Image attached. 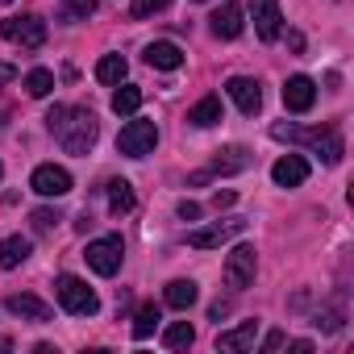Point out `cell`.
I'll return each mask as SVG.
<instances>
[{
	"instance_id": "1",
	"label": "cell",
	"mask_w": 354,
	"mask_h": 354,
	"mask_svg": "<svg viewBox=\"0 0 354 354\" xmlns=\"http://www.w3.org/2000/svg\"><path fill=\"white\" fill-rule=\"evenodd\" d=\"M46 129L55 133V142L67 150V154H88L100 138V121L92 109H80V104H55L46 113Z\"/></svg>"
},
{
	"instance_id": "2",
	"label": "cell",
	"mask_w": 354,
	"mask_h": 354,
	"mask_svg": "<svg viewBox=\"0 0 354 354\" xmlns=\"http://www.w3.org/2000/svg\"><path fill=\"white\" fill-rule=\"evenodd\" d=\"M271 138H279V142H308V146H313V150L325 158V167H337V162H342V154H346L337 125H313V129H296V125H271Z\"/></svg>"
},
{
	"instance_id": "3",
	"label": "cell",
	"mask_w": 354,
	"mask_h": 354,
	"mask_svg": "<svg viewBox=\"0 0 354 354\" xmlns=\"http://www.w3.org/2000/svg\"><path fill=\"white\" fill-rule=\"evenodd\" d=\"M55 292H59V304L71 313V317H92L100 308V296L80 279V275H59L55 279Z\"/></svg>"
},
{
	"instance_id": "4",
	"label": "cell",
	"mask_w": 354,
	"mask_h": 354,
	"mask_svg": "<svg viewBox=\"0 0 354 354\" xmlns=\"http://www.w3.org/2000/svg\"><path fill=\"white\" fill-rule=\"evenodd\" d=\"M0 38L17 42L21 50H42V42H46V21H42L38 13H26V17H5V21H0Z\"/></svg>"
},
{
	"instance_id": "5",
	"label": "cell",
	"mask_w": 354,
	"mask_h": 354,
	"mask_svg": "<svg viewBox=\"0 0 354 354\" xmlns=\"http://www.w3.org/2000/svg\"><path fill=\"white\" fill-rule=\"evenodd\" d=\"M158 146V125L154 121H129V125H121V133H117V150L121 154H129V158H146L150 150Z\"/></svg>"
},
{
	"instance_id": "6",
	"label": "cell",
	"mask_w": 354,
	"mask_h": 354,
	"mask_svg": "<svg viewBox=\"0 0 354 354\" xmlns=\"http://www.w3.org/2000/svg\"><path fill=\"white\" fill-rule=\"evenodd\" d=\"M84 259H88V267L96 271V275H117L121 271V259H125V242L117 238V234H109V238H96V242H88V250H84Z\"/></svg>"
},
{
	"instance_id": "7",
	"label": "cell",
	"mask_w": 354,
	"mask_h": 354,
	"mask_svg": "<svg viewBox=\"0 0 354 354\" xmlns=\"http://www.w3.org/2000/svg\"><path fill=\"white\" fill-rule=\"evenodd\" d=\"M254 271H259V250H254L250 242H242V246H234V250L225 254V283H230L234 292H246V288L254 283Z\"/></svg>"
},
{
	"instance_id": "8",
	"label": "cell",
	"mask_w": 354,
	"mask_h": 354,
	"mask_svg": "<svg viewBox=\"0 0 354 354\" xmlns=\"http://www.w3.org/2000/svg\"><path fill=\"white\" fill-rule=\"evenodd\" d=\"M30 188H34L38 196H67V192H71V171L59 167V162H42V167H34Z\"/></svg>"
},
{
	"instance_id": "9",
	"label": "cell",
	"mask_w": 354,
	"mask_h": 354,
	"mask_svg": "<svg viewBox=\"0 0 354 354\" xmlns=\"http://www.w3.org/2000/svg\"><path fill=\"white\" fill-rule=\"evenodd\" d=\"M242 230H246V221H242V217H230V221H217V225L192 230V234H188V246H192V250H213V246H221V242L238 238Z\"/></svg>"
},
{
	"instance_id": "10",
	"label": "cell",
	"mask_w": 354,
	"mask_h": 354,
	"mask_svg": "<svg viewBox=\"0 0 354 354\" xmlns=\"http://www.w3.org/2000/svg\"><path fill=\"white\" fill-rule=\"evenodd\" d=\"M225 92H230V100L246 113V117H254L259 109H263V88H259V80H246V75H234L230 84H225Z\"/></svg>"
},
{
	"instance_id": "11",
	"label": "cell",
	"mask_w": 354,
	"mask_h": 354,
	"mask_svg": "<svg viewBox=\"0 0 354 354\" xmlns=\"http://www.w3.org/2000/svg\"><path fill=\"white\" fill-rule=\"evenodd\" d=\"M271 180H275L279 188H300V184L308 180V158H304V154H283V158H275Z\"/></svg>"
},
{
	"instance_id": "12",
	"label": "cell",
	"mask_w": 354,
	"mask_h": 354,
	"mask_svg": "<svg viewBox=\"0 0 354 354\" xmlns=\"http://www.w3.org/2000/svg\"><path fill=\"white\" fill-rule=\"evenodd\" d=\"M283 104H288V113H308L317 104V84L308 75H292L283 84Z\"/></svg>"
},
{
	"instance_id": "13",
	"label": "cell",
	"mask_w": 354,
	"mask_h": 354,
	"mask_svg": "<svg viewBox=\"0 0 354 354\" xmlns=\"http://www.w3.org/2000/svg\"><path fill=\"white\" fill-rule=\"evenodd\" d=\"M250 13H254V30L263 42H275L279 38V0H250Z\"/></svg>"
},
{
	"instance_id": "14",
	"label": "cell",
	"mask_w": 354,
	"mask_h": 354,
	"mask_svg": "<svg viewBox=\"0 0 354 354\" xmlns=\"http://www.w3.org/2000/svg\"><path fill=\"white\" fill-rule=\"evenodd\" d=\"M259 342V321H242L225 333H217V350H230V354H242V350H254Z\"/></svg>"
},
{
	"instance_id": "15",
	"label": "cell",
	"mask_w": 354,
	"mask_h": 354,
	"mask_svg": "<svg viewBox=\"0 0 354 354\" xmlns=\"http://www.w3.org/2000/svg\"><path fill=\"white\" fill-rule=\"evenodd\" d=\"M242 17H246V13H242V5H234V0H225V5H221V9H217V13H213L209 21H213V34L230 42V38H238V34H242V26H246Z\"/></svg>"
},
{
	"instance_id": "16",
	"label": "cell",
	"mask_w": 354,
	"mask_h": 354,
	"mask_svg": "<svg viewBox=\"0 0 354 354\" xmlns=\"http://www.w3.org/2000/svg\"><path fill=\"white\" fill-rule=\"evenodd\" d=\"M246 167H250V150H246V146H225V150L213 154L209 175H238V171H246Z\"/></svg>"
},
{
	"instance_id": "17",
	"label": "cell",
	"mask_w": 354,
	"mask_h": 354,
	"mask_svg": "<svg viewBox=\"0 0 354 354\" xmlns=\"http://www.w3.org/2000/svg\"><path fill=\"white\" fill-rule=\"evenodd\" d=\"M5 308H9L13 317H21V321H38V325H42V321H50V304H46V300H38V296H26V292H21V296H9V300H5Z\"/></svg>"
},
{
	"instance_id": "18",
	"label": "cell",
	"mask_w": 354,
	"mask_h": 354,
	"mask_svg": "<svg viewBox=\"0 0 354 354\" xmlns=\"http://www.w3.org/2000/svg\"><path fill=\"white\" fill-rule=\"evenodd\" d=\"M146 63L158 67V71H180L184 67V50L175 42H150L146 46Z\"/></svg>"
},
{
	"instance_id": "19",
	"label": "cell",
	"mask_w": 354,
	"mask_h": 354,
	"mask_svg": "<svg viewBox=\"0 0 354 354\" xmlns=\"http://www.w3.org/2000/svg\"><path fill=\"white\" fill-rule=\"evenodd\" d=\"M321 333H337L342 325H346V292H337L333 300H325L321 308H317V321H313Z\"/></svg>"
},
{
	"instance_id": "20",
	"label": "cell",
	"mask_w": 354,
	"mask_h": 354,
	"mask_svg": "<svg viewBox=\"0 0 354 354\" xmlns=\"http://www.w3.org/2000/svg\"><path fill=\"white\" fill-rule=\"evenodd\" d=\"M196 296H201V288H196L192 279H171L167 292H162V300H167L171 308H180V313H188V308L196 304Z\"/></svg>"
},
{
	"instance_id": "21",
	"label": "cell",
	"mask_w": 354,
	"mask_h": 354,
	"mask_svg": "<svg viewBox=\"0 0 354 354\" xmlns=\"http://www.w3.org/2000/svg\"><path fill=\"white\" fill-rule=\"evenodd\" d=\"M104 192H109V213H113V217H125V213H133V205H138V201H133V188H129V180H109V188H104Z\"/></svg>"
},
{
	"instance_id": "22",
	"label": "cell",
	"mask_w": 354,
	"mask_h": 354,
	"mask_svg": "<svg viewBox=\"0 0 354 354\" xmlns=\"http://www.w3.org/2000/svg\"><path fill=\"white\" fill-rule=\"evenodd\" d=\"M26 259H30V238L13 234V238H5V242H0V267H5V271L21 267Z\"/></svg>"
},
{
	"instance_id": "23",
	"label": "cell",
	"mask_w": 354,
	"mask_h": 354,
	"mask_svg": "<svg viewBox=\"0 0 354 354\" xmlns=\"http://www.w3.org/2000/svg\"><path fill=\"white\" fill-rule=\"evenodd\" d=\"M188 121H192L196 129H209V125H217V121H221V100H217V96H205V100H196V104L188 109Z\"/></svg>"
},
{
	"instance_id": "24",
	"label": "cell",
	"mask_w": 354,
	"mask_h": 354,
	"mask_svg": "<svg viewBox=\"0 0 354 354\" xmlns=\"http://www.w3.org/2000/svg\"><path fill=\"white\" fill-rule=\"evenodd\" d=\"M196 342V329L188 325V321H171L167 329H162V346L167 350H188Z\"/></svg>"
},
{
	"instance_id": "25",
	"label": "cell",
	"mask_w": 354,
	"mask_h": 354,
	"mask_svg": "<svg viewBox=\"0 0 354 354\" xmlns=\"http://www.w3.org/2000/svg\"><path fill=\"white\" fill-rule=\"evenodd\" d=\"M138 109H142V88L125 84V88L113 92V113H117V117H133Z\"/></svg>"
},
{
	"instance_id": "26",
	"label": "cell",
	"mask_w": 354,
	"mask_h": 354,
	"mask_svg": "<svg viewBox=\"0 0 354 354\" xmlns=\"http://www.w3.org/2000/svg\"><path fill=\"white\" fill-rule=\"evenodd\" d=\"M125 71H129V63H125L121 55H104V59L96 63V80H100V84H121Z\"/></svg>"
},
{
	"instance_id": "27",
	"label": "cell",
	"mask_w": 354,
	"mask_h": 354,
	"mask_svg": "<svg viewBox=\"0 0 354 354\" xmlns=\"http://www.w3.org/2000/svg\"><path fill=\"white\" fill-rule=\"evenodd\" d=\"M50 88H55V75H50L46 67H34V71L26 75V92H30V96L42 100V96H50Z\"/></svg>"
},
{
	"instance_id": "28",
	"label": "cell",
	"mask_w": 354,
	"mask_h": 354,
	"mask_svg": "<svg viewBox=\"0 0 354 354\" xmlns=\"http://www.w3.org/2000/svg\"><path fill=\"white\" fill-rule=\"evenodd\" d=\"M154 325H158V308L154 304H142L138 308V317H133V337L142 342V337H150L154 333Z\"/></svg>"
},
{
	"instance_id": "29",
	"label": "cell",
	"mask_w": 354,
	"mask_h": 354,
	"mask_svg": "<svg viewBox=\"0 0 354 354\" xmlns=\"http://www.w3.org/2000/svg\"><path fill=\"white\" fill-rule=\"evenodd\" d=\"M30 221H34V234H50V230L63 221V213H59V209H34Z\"/></svg>"
},
{
	"instance_id": "30",
	"label": "cell",
	"mask_w": 354,
	"mask_h": 354,
	"mask_svg": "<svg viewBox=\"0 0 354 354\" xmlns=\"http://www.w3.org/2000/svg\"><path fill=\"white\" fill-rule=\"evenodd\" d=\"M63 9H67L71 21H88L96 13V0H63Z\"/></svg>"
},
{
	"instance_id": "31",
	"label": "cell",
	"mask_w": 354,
	"mask_h": 354,
	"mask_svg": "<svg viewBox=\"0 0 354 354\" xmlns=\"http://www.w3.org/2000/svg\"><path fill=\"white\" fill-rule=\"evenodd\" d=\"M167 5H171V0H133L129 13H133V17H154V13L167 9Z\"/></svg>"
},
{
	"instance_id": "32",
	"label": "cell",
	"mask_w": 354,
	"mask_h": 354,
	"mask_svg": "<svg viewBox=\"0 0 354 354\" xmlns=\"http://www.w3.org/2000/svg\"><path fill=\"white\" fill-rule=\"evenodd\" d=\"M180 217H184V221H196V217H201V205H196V201H180Z\"/></svg>"
},
{
	"instance_id": "33",
	"label": "cell",
	"mask_w": 354,
	"mask_h": 354,
	"mask_svg": "<svg viewBox=\"0 0 354 354\" xmlns=\"http://www.w3.org/2000/svg\"><path fill=\"white\" fill-rule=\"evenodd\" d=\"M279 346H283V333H279V329H271V333L263 337V350L271 354V350H279Z\"/></svg>"
},
{
	"instance_id": "34",
	"label": "cell",
	"mask_w": 354,
	"mask_h": 354,
	"mask_svg": "<svg viewBox=\"0 0 354 354\" xmlns=\"http://www.w3.org/2000/svg\"><path fill=\"white\" fill-rule=\"evenodd\" d=\"M13 80H17V67H13V63H0V88L13 84Z\"/></svg>"
},
{
	"instance_id": "35",
	"label": "cell",
	"mask_w": 354,
	"mask_h": 354,
	"mask_svg": "<svg viewBox=\"0 0 354 354\" xmlns=\"http://www.w3.org/2000/svg\"><path fill=\"white\" fill-rule=\"evenodd\" d=\"M234 201H238V196H234V192H217V196H213V209H230V205H234Z\"/></svg>"
},
{
	"instance_id": "36",
	"label": "cell",
	"mask_w": 354,
	"mask_h": 354,
	"mask_svg": "<svg viewBox=\"0 0 354 354\" xmlns=\"http://www.w3.org/2000/svg\"><path fill=\"white\" fill-rule=\"evenodd\" d=\"M225 313H230V300H217V304H213V308H209V317H213V321H221V317H225Z\"/></svg>"
},
{
	"instance_id": "37",
	"label": "cell",
	"mask_w": 354,
	"mask_h": 354,
	"mask_svg": "<svg viewBox=\"0 0 354 354\" xmlns=\"http://www.w3.org/2000/svg\"><path fill=\"white\" fill-rule=\"evenodd\" d=\"M0 180H5V167H0Z\"/></svg>"
},
{
	"instance_id": "38",
	"label": "cell",
	"mask_w": 354,
	"mask_h": 354,
	"mask_svg": "<svg viewBox=\"0 0 354 354\" xmlns=\"http://www.w3.org/2000/svg\"><path fill=\"white\" fill-rule=\"evenodd\" d=\"M0 5H9V0H0Z\"/></svg>"
},
{
	"instance_id": "39",
	"label": "cell",
	"mask_w": 354,
	"mask_h": 354,
	"mask_svg": "<svg viewBox=\"0 0 354 354\" xmlns=\"http://www.w3.org/2000/svg\"><path fill=\"white\" fill-rule=\"evenodd\" d=\"M201 5H205V0H201Z\"/></svg>"
}]
</instances>
